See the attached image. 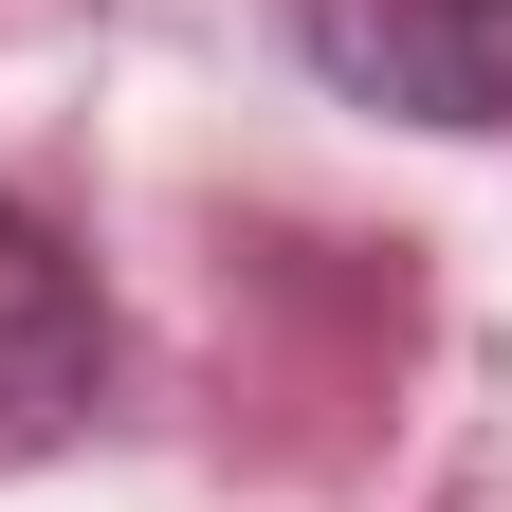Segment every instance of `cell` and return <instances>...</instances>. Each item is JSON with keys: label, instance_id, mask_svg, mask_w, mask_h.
<instances>
[{"label": "cell", "instance_id": "6da1fadb", "mask_svg": "<svg viewBox=\"0 0 512 512\" xmlns=\"http://www.w3.org/2000/svg\"><path fill=\"white\" fill-rule=\"evenodd\" d=\"M293 55L384 128H512V0H293Z\"/></svg>", "mask_w": 512, "mask_h": 512}, {"label": "cell", "instance_id": "7a4b0ae2", "mask_svg": "<svg viewBox=\"0 0 512 512\" xmlns=\"http://www.w3.org/2000/svg\"><path fill=\"white\" fill-rule=\"evenodd\" d=\"M92 403H110V293L37 202H0V476L92 439Z\"/></svg>", "mask_w": 512, "mask_h": 512}]
</instances>
